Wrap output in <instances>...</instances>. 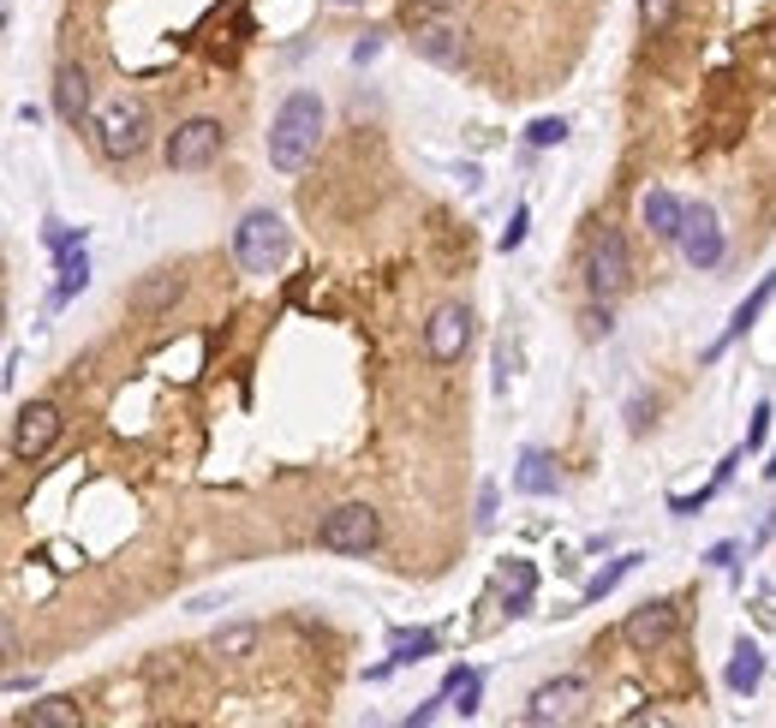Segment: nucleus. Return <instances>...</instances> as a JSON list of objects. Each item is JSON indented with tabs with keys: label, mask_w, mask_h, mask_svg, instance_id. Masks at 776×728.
<instances>
[{
	"label": "nucleus",
	"mask_w": 776,
	"mask_h": 728,
	"mask_svg": "<svg viewBox=\"0 0 776 728\" xmlns=\"http://www.w3.org/2000/svg\"><path fill=\"white\" fill-rule=\"evenodd\" d=\"M532 597H538V568L526 556H508L502 568V609L508 616H532Z\"/></svg>",
	"instance_id": "nucleus-15"
},
{
	"label": "nucleus",
	"mask_w": 776,
	"mask_h": 728,
	"mask_svg": "<svg viewBox=\"0 0 776 728\" xmlns=\"http://www.w3.org/2000/svg\"><path fill=\"white\" fill-rule=\"evenodd\" d=\"M377 48H383V43H377V36H365V43L353 48V60H359V67H365V60H377Z\"/></svg>",
	"instance_id": "nucleus-36"
},
{
	"label": "nucleus",
	"mask_w": 776,
	"mask_h": 728,
	"mask_svg": "<svg viewBox=\"0 0 776 728\" xmlns=\"http://www.w3.org/2000/svg\"><path fill=\"white\" fill-rule=\"evenodd\" d=\"M425 7H437V12H449V7H461V0H425Z\"/></svg>",
	"instance_id": "nucleus-37"
},
{
	"label": "nucleus",
	"mask_w": 776,
	"mask_h": 728,
	"mask_svg": "<svg viewBox=\"0 0 776 728\" xmlns=\"http://www.w3.org/2000/svg\"><path fill=\"white\" fill-rule=\"evenodd\" d=\"M765 305H771V281H759V287H753V293H747V299H741V305H735V317H729V329H723V335H717V341H711V347H705V359H723V353H729V347H735V341H741V335H747V329H753V323H759V311H765Z\"/></svg>",
	"instance_id": "nucleus-14"
},
{
	"label": "nucleus",
	"mask_w": 776,
	"mask_h": 728,
	"mask_svg": "<svg viewBox=\"0 0 776 728\" xmlns=\"http://www.w3.org/2000/svg\"><path fill=\"white\" fill-rule=\"evenodd\" d=\"M478 693H485V675L473 669V663H461V669H449V681H442V705H454L461 717H473L478 711Z\"/></svg>",
	"instance_id": "nucleus-20"
},
{
	"label": "nucleus",
	"mask_w": 776,
	"mask_h": 728,
	"mask_svg": "<svg viewBox=\"0 0 776 728\" xmlns=\"http://www.w3.org/2000/svg\"><path fill=\"white\" fill-rule=\"evenodd\" d=\"M55 263H60V281H55V305H72L84 287H91V258H84V246H67V251H55Z\"/></svg>",
	"instance_id": "nucleus-19"
},
{
	"label": "nucleus",
	"mask_w": 776,
	"mask_h": 728,
	"mask_svg": "<svg viewBox=\"0 0 776 728\" xmlns=\"http://www.w3.org/2000/svg\"><path fill=\"white\" fill-rule=\"evenodd\" d=\"M0 31H7V7H0Z\"/></svg>",
	"instance_id": "nucleus-38"
},
{
	"label": "nucleus",
	"mask_w": 776,
	"mask_h": 728,
	"mask_svg": "<svg viewBox=\"0 0 776 728\" xmlns=\"http://www.w3.org/2000/svg\"><path fill=\"white\" fill-rule=\"evenodd\" d=\"M490 526H496V484L478 490V532H490Z\"/></svg>",
	"instance_id": "nucleus-32"
},
{
	"label": "nucleus",
	"mask_w": 776,
	"mask_h": 728,
	"mask_svg": "<svg viewBox=\"0 0 776 728\" xmlns=\"http://www.w3.org/2000/svg\"><path fill=\"white\" fill-rule=\"evenodd\" d=\"M514 490L520 496H556V490H562L556 460L544 454V449H526V454H520V466H514Z\"/></svg>",
	"instance_id": "nucleus-16"
},
{
	"label": "nucleus",
	"mask_w": 776,
	"mask_h": 728,
	"mask_svg": "<svg viewBox=\"0 0 776 728\" xmlns=\"http://www.w3.org/2000/svg\"><path fill=\"white\" fill-rule=\"evenodd\" d=\"M765 442H771V401H759V406H753V425H747V449H741V454H765Z\"/></svg>",
	"instance_id": "nucleus-30"
},
{
	"label": "nucleus",
	"mask_w": 776,
	"mask_h": 728,
	"mask_svg": "<svg viewBox=\"0 0 776 728\" xmlns=\"http://www.w3.org/2000/svg\"><path fill=\"white\" fill-rule=\"evenodd\" d=\"M633 568H640V556H621V561H609V568L604 573H592V585H585V604H604V597L609 592H616V585L621 580H628V573Z\"/></svg>",
	"instance_id": "nucleus-25"
},
{
	"label": "nucleus",
	"mask_w": 776,
	"mask_h": 728,
	"mask_svg": "<svg viewBox=\"0 0 776 728\" xmlns=\"http://www.w3.org/2000/svg\"><path fill=\"white\" fill-rule=\"evenodd\" d=\"M335 7H359V0H335Z\"/></svg>",
	"instance_id": "nucleus-39"
},
{
	"label": "nucleus",
	"mask_w": 776,
	"mask_h": 728,
	"mask_svg": "<svg viewBox=\"0 0 776 728\" xmlns=\"http://www.w3.org/2000/svg\"><path fill=\"white\" fill-rule=\"evenodd\" d=\"M526 144H532V150L568 144V120H562V114H544V120H532V126H526Z\"/></svg>",
	"instance_id": "nucleus-27"
},
{
	"label": "nucleus",
	"mask_w": 776,
	"mask_h": 728,
	"mask_svg": "<svg viewBox=\"0 0 776 728\" xmlns=\"http://www.w3.org/2000/svg\"><path fill=\"white\" fill-rule=\"evenodd\" d=\"M681 215H687V203L676 198V191H645V227H652V239L676 246V234H681Z\"/></svg>",
	"instance_id": "nucleus-18"
},
{
	"label": "nucleus",
	"mask_w": 776,
	"mask_h": 728,
	"mask_svg": "<svg viewBox=\"0 0 776 728\" xmlns=\"http://www.w3.org/2000/svg\"><path fill=\"white\" fill-rule=\"evenodd\" d=\"M96 144L108 162H132L150 150V108L144 102H108V108L96 114Z\"/></svg>",
	"instance_id": "nucleus-5"
},
{
	"label": "nucleus",
	"mask_w": 776,
	"mask_h": 728,
	"mask_svg": "<svg viewBox=\"0 0 776 728\" xmlns=\"http://www.w3.org/2000/svg\"><path fill=\"white\" fill-rule=\"evenodd\" d=\"M287 251H293V234H287V222L275 210H246V215H239V227H234V263L246 275H275L287 263Z\"/></svg>",
	"instance_id": "nucleus-2"
},
{
	"label": "nucleus",
	"mask_w": 776,
	"mask_h": 728,
	"mask_svg": "<svg viewBox=\"0 0 776 728\" xmlns=\"http://www.w3.org/2000/svg\"><path fill=\"white\" fill-rule=\"evenodd\" d=\"M425 657H437V633L430 628H394L389 633V663L371 669V681H383L389 669H406V663H425Z\"/></svg>",
	"instance_id": "nucleus-13"
},
{
	"label": "nucleus",
	"mask_w": 776,
	"mask_h": 728,
	"mask_svg": "<svg viewBox=\"0 0 776 728\" xmlns=\"http://www.w3.org/2000/svg\"><path fill=\"white\" fill-rule=\"evenodd\" d=\"M526 227H532V210H526V203H520V210H514V222L502 227V251H520V239H526Z\"/></svg>",
	"instance_id": "nucleus-31"
},
{
	"label": "nucleus",
	"mask_w": 776,
	"mask_h": 728,
	"mask_svg": "<svg viewBox=\"0 0 776 728\" xmlns=\"http://www.w3.org/2000/svg\"><path fill=\"white\" fill-rule=\"evenodd\" d=\"M580 329H585V341H604L609 329H616V311H609V299H592V305H585Z\"/></svg>",
	"instance_id": "nucleus-29"
},
{
	"label": "nucleus",
	"mask_w": 776,
	"mask_h": 728,
	"mask_svg": "<svg viewBox=\"0 0 776 728\" xmlns=\"http://www.w3.org/2000/svg\"><path fill=\"white\" fill-rule=\"evenodd\" d=\"M735 466H741V449H735L729 460H723V466H717V478H711V484H705V490H699V496H669V514H681V520H687V514H699V508H705L711 496H717L723 484L735 478Z\"/></svg>",
	"instance_id": "nucleus-24"
},
{
	"label": "nucleus",
	"mask_w": 776,
	"mask_h": 728,
	"mask_svg": "<svg viewBox=\"0 0 776 728\" xmlns=\"http://www.w3.org/2000/svg\"><path fill=\"white\" fill-rule=\"evenodd\" d=\"M222 150H227V126L210 120V114H198V120L174 126L168 144H162V156H168L174 174H203V168L222 162Z\"/></svg>",
	"instance_id": "nucleus-4"
},
{
	"label": "nucleus",
	"mask_w": 776,
	"mask_h": 728,
	"mask_svg": "<svg viewBox=\"0 0 776 728\" xmlns=\"http://www.w3.org/2000/svg\"><path fill=\"white\" fill-rule=\"evenodd\" d=\"M19 728H79V705L72 699H36L19 711Z\"/></svg>",
	"instance_id": "nucleus-23"
},
{
	"label": "nucleus",
	"mask_w": 776,
	"mask_h": 728,
	"mask_svg": "<svg viewBox=\"0 0 776 728\" xmlns=\"http://www.w3.org/2000/svg\"><path fill=\"white\" fill-rule=\"evenodd\" d=\"M317 144H323V102H317L311 91H293L270 120V168L275 174H299L305 162L317 156Z\"/></svg>",
	"instance_id": "nucleus-1"
},
{
	"label": "nucleus",
	"mask_w": 776,
	"mask_h": 728,
	"mask_svg": "<svg viewBox=\"0 0 776 728\" xmlns=\"http://www.w3.org/2000/svg\"><path fill=\"white\" fill-rule=\"evenodd\" d=\"M676 621H681L676 597H652V604H640L628 621H621V639H628L633 651H657V645L676 639Z\"/></svg>",
	"instance_id": "nucleus-11"
},
{
	"label": "nucleus",
	"mask_w": 776,
	"mask_h": 728,
	"mask_svg": "<svg viewBox=\"0 0 776 728\" xmlns=\"http://www.w3.org/2000/svg\"><path fill=\"white\" fill-rule=\"evenodd\" d=\"M466 347H473V305H461V299L437 305L425 323V353L437 365H454V359H466Z\"/></svg>",
	"instance_id": "nucleus-9"
},
{
	"label": "nucleus",
	"mask_w": 776,
	"mask_h": 728,
	"mask_svg": "<svg viewBox=\"0 0 776 728\" xmlns=\"http://www.w3.org/2000/svg\"><path fill=\"white\" fill-rule=\"evenodd\" d=\"M12 657H19V633H12L7 621H0V669H7Z\"/></svg>",
	"instance_id": "nucleus-33"
},
{
	"label": "nucleus",
	"mask_w": 776,
	"mask_h": 728,
	"mask_svg": "<svg viewBox=\"0 0 776 728\" xmlns=\"http://www.w3.org/2000/svg\"><path fill=\"white\" fill-rule=\"evenodd\" d=\"M705 561H711V568H735V544H717Z\"/></svg>",
	"instance_id": "nucleus-35"
},
{
	"label": "nucleus",
	"mask_w": 776,
	"mask_h": 728,
	"mask_svg": "<svg viewBox=\"0 0 776 728\" xmlns=\"http://www.w3.org/2000/svg\"><path fill=\"white\" fill-rule=\"evenodd\" d=\"M437 711H442V699H425V705H418L406 723H413V728H425V723H437Z\"/></svg>",
	"instance_id": "nucleus-34"
},
{
	"label": "nucleus",
	"mask_w": 776,
	"mask_h": 728,
	"mask_svg": "<svg viewBox=\"0 0 776 728\" xmlns=\"http://www.w3.org/2000/svg\"><path fill=\"white\" fill-rule=\"evenodd\" d=\"M585 699H592V681H585V675H556V681H544L538 693L526 699V723L532 728L574 723L580 711H585Z\"/></svg>",
	"instance_id": "nucleus-8"
},
{
	"label": "nucleus",
	"mask_w": 776,
	"mask_h": 728,
	"mask_svg": "<svg viewBox=\"0 0 776 728\" xmlns=\"http://www.w3.org/2000/svg\"><path fill=\"white\" fill-rule=\"evenodd\" d=\"M180 293H186V281H180V275H174V270H156V275L144 281V287L132 293V311L156 317V311H168V305L180 299Z\"/></svg>",
	"instance_id": "nucleus-21"
},
{
	"label": "nucleus",
	"mask_w": 776,
	"mask_h": 728,
	"mask_svg": "<svg viewBox=\"0 0 776 728\" xmlns=\"http://www.w3.org/2000/svg\"><path fill=\"white\" fill-rule=\"evenodd\" d=\"M55 114H60L67 126H84V120H91V72L72 67V60L55 72Z\"/></svg>",
	"instance_id": "nucleus-12"
},
{
	"label": "nucleus",
	"mask_w": 776,
	"mask_h": 728,
	"mask_svg": "<svg viewBox=\"0 0 776 728\" xmlns=\"http://www.w3.org/2000/svg\"><path fill=\"white\" fill-rule=\"evenodd\" d=\"M676 246H681V258L693 263L699 275H705V270H717V263L729 258V239H723V227H717V210H711V203H687Z\"/></svg>",
	"instance_id": "nucleus-7"
},
{
	"label": "nucleus",
	"mask_w": 776,
	"mask_h": 728,
	"mask_svg": "<svg viewBox=\"0 0 776 728\" xmlns=\"http://www.w3.org/2000/svg\"><path fill=\"white\" fill-rule=\"evenodd\" d=\"M258 628H251V621H246V628H222V633H215V657H251V651H258Z\"/></svg>",
	"instance_id": "nucleus-26"
},
{
	"label": "nucleus",
	"mask_w": 776,
	"mask_h": 728,
	"mask_svg": "<svg viewBox=\"0 0 776 728\" xmlns=\"http://www.w3.org/2000/svg\"><path fill=\"white\" fill-rule=\"evenodd\" d=\"M418 55L437 60V67H466V43H461V31H449V24H430V31L418 36Z\"/></svg>",
	"instance_id": "nucleus-22"
},
{
	"label": "nucleus",
	"mask_w": 776,
	"mask_h": 728,
	"mask_svg": "<svg viewBox=\"0 0 776 728\" xmlns=\"http://www.w3.org/2000/svg\"><path fill=\"white\" fill-rule=\"evenodd\" d=\"M723 681H729V693H735V699H753V693H759V681H765V651H759L753 639H741V645H735V657H729V675H723Z\"/></svg>",
	"instance_id": "nucleus-17"
},
{
	"label": "nucleus",
	"mask_w": 776,
	"mask_h": 728,
	"mask_svg": "<svg viewBox=\"0 0 776 728\" xmlns=\"http://www.w3.org/2000/svg\"><path fill=\"white\" fill-rule=\"evenodd\" d=\"M317 544H323L329 556H371V549L383 544V514L365 508V502H347V508H335V514H323Z\"/></svg>",
	"instance_id": "nucleus-6"
},
{
	"label": "nucleus",
	"mask_w": 776,
	"mask_h": 728,
	"mask_svg": "<svg viewBox=\"0 0 776 728\" xmlns=\"http://www.w3.org/2000/svg\"><path fill=\"white\" fill-rule=\"evenodd\" d=\"M628 287H633V251H628V234L604 222V227H597V239H592V251H585V293H592V299H609V305H616Z\"/></svg>",
	"instance_id": "nucleus-3"
},
{
	"label": "nucleus",
	"mask_w": 776,
	"mask_h": 728,
	"mask_svg": "<svg viewBox=\"0 0 776 728\" xmlns=\"http://www.w3.org/2000/svg\"><path fill=\"white\" fill-rule=\"evenodd\" d=\"M676 12H681V0H640V24H645L652 36L676 31Z\"/></svg>",
	"instance_id": "nucleus-28"
},
{
	"label": "nucleus",
	"mask_w": 776,
	"mask_h": 728,
	"mask_svg": "<svg viewBox=\"0 0 776 728\" xmlns=\"http://www.w3.org/2000/svg\"><path fill=\"white\" fill-rule=\"evenodd\" d=\"M60 425H67V418H60L55 401H31L19 413V425H12V454H19V460H43L60 442Z\"/></svg>",
	"instance_id": "nucleus-10"
}]
</instances>
